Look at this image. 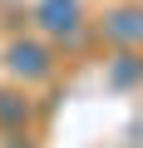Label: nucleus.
Instances as JSON below:
<instances>
[{
    "label": "nucleus",
    "instance_id": "1",
    "mask_svg": "<svg viewBox=\"0 0 143 148\" xmlns=\"http://www.w3.org/2000/svg\"><path fill=\"white\" fill-rule=\"evenodd\" d=\"M40 25L49 35H74L79 30V5L74 0H44L40 5Z\"/></svg>",
    "mask_w": 143,
    "mask_h": 148
},
{
    "label": "nucleus",
    "instance_id": "5",
    "mask_svg": "<svg viewBox=\"0 0 143 148\" xmlns=\"http://www.w3.org/2000/svg\"><path fill=\"white\" fill-rule=\"evenodd\" d=\"M133 74H138V69H133V59H128V54H123V59H118V64H114V79H118V84H128V79H133Z\"/></svg>",
    "mask_w": 143,
    "mask_h": 148
},
{
    "label": "nucleus",
    "instance_id": "2",
    "mask_svg": "<svg viewBox=\"0 0 143 148\" xmlns=\"http://www.w3.org/2000/svg\"><path fill=\"white\" fill-rule=\"evenodd\" d=\"M10 69L35 79V74H44V69H49V54H44L40 45H15V49H10Z\"/></svg>",
    "mask_w": 143,
    "mask_h": 148
},
{
    "label": "nucleus",
    "instance_id": "3",
    "mask_svg": "<svg viewBox=\"0 0 143 148\" xmlns=\"http://www.w3.org/2000/svg\"><path fill=\"white\" fill-rule=\"evenodd\" d=\"M118 45H133L138 35H143V20H138V10H118V15H109V25H104Z\"/></svg>",
    "mask_w": 143,
    "mask_h": 148
},
{
    "label": "nucleus",
    "instance_id": "4",
    "mask_svg": "<svg viewBox=\"0 0 143 148\" xmlns=\"http://www.w3.org/2000/svg\"><path fill=\"white\" fill-rule=\"evenodd\" d=\"M0 119H5V123H20L25 119V104H15V94H0Z\"/></svg>",
    "mask_w": 143,
    "mask_h": 148
}]
</instances>
